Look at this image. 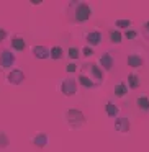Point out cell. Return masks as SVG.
Segmentation results:
<instances>
[{
    "label": "cell",
    "instance_id": "12",
    "mask_svg": "<svg viewBox=\"0 0 149 152\" xmlns=\"http://www.w3.org/2000/svg\"><path fill=\"white\" fill-rule=\"evenodd\" d=\"M126 62H128V66L133 67V69H139V67L144 66V59H142L139 54H129Z\"/></svg>",
    "mask_w": 149,
    "mask_h": 152
},
{
    "label": "cell",
    "instance_id": "23",
    "mask_svg": "<svg viewBox=\"0 0 149 152\" xmlns=\"http://www.w3.org/2000/svg\"><path fill=\"white\" fill-rule=\"evenodd\" d=\"M67 54H69L70 59H77V57H79V49H77V48H69V49H67Z\"/></svg>",
    "mask_w": 149,
    "mask_h": 152
},
{
    "label": "cell",
    "instance_id": "20",
    "mask_svg": "<svg viewBox=\"0 0 149 152\" xmlns=\"http://www.w3.org/2000/svg\"><path fill=\"white\" fill-rule=\"evenodd\" d=\"M62 56H64V49L61 46H53L51 48V59L57 61V59H61Z\"/></svg>",
    "mask_w": 149,
    "mask_h": 152
},
{
    "label": "cell",
    "instance_id": "22",
    "mask_svg": "<svg viewBox=\"0 0 149 152\" xmlns=\"http://www.w3.org/2000/svg\"><path fill=\"white\" fill-rule=\"evenodd\" d=\"M8 144H10V139H8V136L5 134L4 131H0V149H5Z\"/></svg>",
    "mask_w": 149,
    "mask_h": 152
},
{
    "label": "cell",
    "instance_id": "1",
    "mask_svg": "<svg viewBox=\"0 0 149 152\" xmlns=\"http://www.w3.org/2000/svg\"><path fill=\"white\" fill-rule=\"evenodd\" d=\"M92 17V8L87 2H70L69 4V18L77 23L90 20Z\"/></svg>",
    "mask_w": 149,
    "mask_h": 152
},
{
    "label": "cell",
    "instance_id": "18",
    "mask_svg": "<svg viewBox=\"0 0 149 152\" xmlns=\"http://www.w3.org/2000/svg\"><path fill=\"white\" fill-rule=\"evenodd\" d=\"M126 83L129 85L131 90H136L139 87V77L136 75V74H128V77H126Z\"/></svg>",
    "mask_w": 149,
    "mask_h": 152
},
{
    "label": "cell",
    "instance_id": "8",
    "mask_svg": "<svg viewBox=\"0 0 149 152\" xmlns=\"http://www.w3.org/2000/svg\"><path fill=\"white\" fill-rule=\"evenodd\" d=\"M102 39H103V36H102V33L100 31H89V33L85 34V41L89 43V46L90 48H93V46H98L100 43H102Z\"/></svg>",
    "mask_w": 149,
    "mask_h": 152
},
{
    "label": "cell",
    "instance_id": "13",
    "mask_svg": "<svg viewBox=\"0 0 149 152\" xmlns=\"http://www.w3.org/2000/svg\"><path fill=\"white\" fill-rule=\"evenodd\" d=\"M136 106H138V110H141L142 113H149V96L139 95L138 98H136Z\"/></svg>",
    "mask_w": 149,
    "mask_h": 152
},
{
    "label": "cell",
    "instance_id": "21",
    "mask_svg": "<svg viewBox=\"0 0 149 152\" xmlns=\"http://www.w3.org/2000/svg\"><path fill=\"white\" fill-rule=\"evenodd\" d=\"M131 25H133V21L128 20V18H121V20L115 21V26L118 28V30H126V28H129Z\"/></svg>",
    "mask_w": 149,
    "mask_h": 152
},
{
    "label": "cell",
    "instance_id": "15",
    "mask_svg": "<svg viewBox=\"0 0 149 152\" xmlns=\"http://www.w3.org/2000/svg\"><path fill=\"white\" fill-rule=\"evenodd\" d=\"M77 80H79V83H80L82 87H85V88H93V87H97V83L93 82V80L90 79L89 75H85V74H79Z\"/></svg>",
    "mask_w": 149,
    "mask_h": 152
},
{
    "label": "cell",
    "instance_id": "7",
    "mask_svg": "<svg viewBox=\"0 0 149 152\" xmlns=\"http://www.w3.org/2000/svg\"><path fill=\"white\" fill-rule=\"evenodd\" d=\"M31 54L36 59H48V57H51V49L46 46H33L31 48Z\"/></svg>",
    "mask_w": 149,
    "mask_h": 152
},
{
    "label": "cell",
    "instance_id": "24",
    "mask_svg": "<svg viewBox=\"0 0 149 152\" xmlns=\"http://www.w3.org/2000/svg\"><path fill=\"white\" fill-rule=\"evenodd\" d=\"M125 36H126V39H134V38L138 36V31H134V30H126Z\"/></svg>",
    "mask_w": 149,
    "mask_h": 152
},
{
    "label": "cell",
    "instance_id": "28",
    "mask_svg": "<svg viewBox=\"0 0 149 152\" xmlns=\"http://www.w3.org/2000/svg\"><path fill=\"white\" fill-rule=\"evenodd\" d=\"M142 33H144L146 38H149V20L144 23V26H142Z\"/></svg>",
    "mask_w": 149,
    "mask_h": 152
},
{
    "label": "cell",
    "instance_id": "10",
    "mask_svg": "<svg viewBox=\"0 0 149 152\" xmlns=\"http://www.w3.org/2000/svg\"><path fill=\"white\" fill-rule=\"evenodd\" d=\"M113 66H115V59H113V56L110 53H103L102 56H100V67L105 70H112Z\"/></svg>",
    "mask_w": 149,
    "mask_h": 152
},
{
    "label": "cell",
    "instance_id": "11",
    "mask_svg": "<svg viewBox=\"0 0 149 152\" xmlns=\"http://www.w3.org/2000/svg\"><path fill=\"white\" fill-rule=\"evenodd\" d=\"M48 141H49V137H48L46 132H38V134H34L33 137H31V142H33L36 147H40V149L46 147Z\"/></svg>",
    "mask_w": 149,
    "mask_h": 152
},
{
    "label": "cell",
    "instance_id": "27",
    "mask_svg": "<svg viewBox=\"0 0 149 152\" xmlns=\"http://www.w3.org/2000/svg\"><path fill=\"white\" fill-rule=\"evenodd\" d=\"M5 39H7V30L0 28V43H4Z\"/></svg>",
    "mask_w": 149,
    "mask_h": 152
},
{
    "label": "cell",
    "instance_id": "17",
    "mask_svg": "<svg viewBox=\"0 0 149 152\" xmlns=\"http://www.w3.org/2000/svg\"><path fill=\"white\" fill-rule=\"evenodd\" d=\"M105 110H106V115L110 116V118H118V115H120V108L115 105V103H112V102H108L106 103V106H105Z\"/></svg>",
    "mask_w": 149,
    "mask_h": 152
},
{
    "label": "cell",
    "instance_id": "5",
    "mask_svg": "<svg viewBox=\"0 0 149 152\" xmlns=\"http://www.w3.org/2000/svg\"><path fill=\"white\" fill-rule=\"evenodd\" d=\"M25 80V72L20 69H12L7 75V82L12 83V85H20Z\"/></svg>",
    "mask_w": 149,
    "mask_h": 152
},
{
    "label": "cell",
    "instance_id": "2",
    "mask_svg": "<svg viewBox=\"0 0 149 152\" xmlns=\"http://www.w3.org/2000/svg\"><path fill=\"white\" fill-rule=\"evenodd\" d=\"M66 119L72 128H79V126H82L84 123H85L84 113L80 111V110H77V108H69L66 111Z\"/></svg>",
    "mask_w": 149,
    "mask_h": 152
},
{
    "label": "cell",
    "instance_id": "14",
    "mask_svg": "<svg viewBox=\"0 0 149 152\" xmlns=\"http://www.w3.org/2000/svg\"><path fill=\"white\" fill-rule=\"evenodd\" d=\"M10 43H12V49L13 51H25V48H26V41L21 36H13Z\"/></svg>",
    "mask_w": 149,
    "mask_h": 152
},
{
    "label": "cell",
    "instance_id": "6",
    "mask_svg": "<svg viewBox=\"0 0 149 152\" xmlns=\"http://www.w3.org/2000/svg\"><path fill=\"white\" fill-rule=\"evenodd\" d=\"M129 128H131V124H129V119L126 116H118L115 119V129L118 132L126 134V132H129Z\"/></svg>",
    "mask_w": 149,
    "mask_h": 152
},
{
    "label": "cell",
    "instance_id": "19",
    "mask_svg": "<svg viewBox=\"0 0 149 152\" xmlns=\"http://www.w3.org/2000/svg\"><path fill=\"white\" fill-rule=\"evenodd\" d=\"M121 38H123V34H121L120 30H112L110 31V43L112 44H120L121 43Z\"/></svg>",
    "mask_w": 149,
    "mask_h": 152
},
{
    "label": "cell",
    "instance_id": "25",
    "mask_svg": "<svg viewBox=\"0 0 149 152\" xmlns=\"http://www.w3.org/2000/svg\"><path fill=\"white\" fill-rule=\"evenodd\" d=\"M82 54H84L85 57H89V56H92V54H93V49H92L90 46H85V48L82 49Z\"/></svg>",
    "mask_w": 149,
    "mask_h": 152
},
{
    "label": "cell",
    "instance_id": "26",
    "mask_svg": "<svg viewBox=\"0 0 149 152\" xmlns=\"http://www.w3.org/2000/svg\"><path fill=\"white\" fill-rule=\"evenodd\" d=\"M66 70H67V74H72V72H76V70H77V66L74 62H70V64H67Z\"/></svg>",
    "mask_w": 149,
    "mask_h": 152
},
{
    "label": "cell",
    "instance_id": "16",
    "mask_svg": "<svg viewBox=\"0 0 149 152\" xmlns=\"http://www.w3.org/2000/svg\"><path fill=\"white\" fill-rule=\"evenodd\" d=\"M113 93H115V96H118V98H123V96L128 93V85H126L125 82L116 83L115 88H113Z\"/></svg>",
    "mask_w": 149,
    "mask_h": 152
},
{
    "label": "cell",
    "instance_id": "4",
    "mask_svg": "<svg viewBox=\"0 0 149 152\" xmlns=\"http://www.w3.org/2000/svg\"><path fill=\"white\" fill-rule=\"evenodd\" d=\"M61 93H62L64 96L76 95V93H77V80L76 79H70V77L64 79L62 82H61Z\"/></svg>",
    "mask_w": 149,
    "mask_h": 152
},
{
    "label": "cell",
    "instance_id": "9",
    "mask_svg": "<svg viewBox=\"0 0 149 152\" xmlns=\"http://www.w3.org/2000/svg\"><path fill=\"white\" fill-rule=\"evenodd\" d=\"M89 69H90V79H95V83L98 85L103 80V69L98 64H90Z\"/></svg>",
    "mask_w": 149,
    "mask_h": 152
},
{
    "label": "cell",
    "instance_id": "3",
    "mask_svg": "<svg viewBox=\"0 0 149 152\" xmlns=\"http://www.w3.org/2000/svg\"><path fill=\"white\" fill-rule=\"evenodd\" d=\"M17 62V57L15 54L12 53L10 49H0V70H5V69H10L13 64Z\"/></svg>",
    "mask_w": 149,
    "mask_h": 152
}]
</instances>
